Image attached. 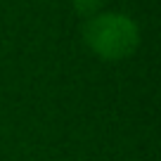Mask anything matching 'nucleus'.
<instances>
[{
	"instance_id": "obj_2",
	"label": "nucleus",
	"mask_w": 161,
	"mask_h": 161,
	"mask_svg": "<svg viewBox=\"0 0 161 161\" xmlns=\"http://www.w3.org/2000/svg\"><path fill=\"white\" fill-rule=\"evenodd\" d=\"M102 0H74V7L80 12V14H92V12L100 7Z\"/></svg>"
},
{
	"instance_id": "obj_1",
	"label": "nucleus",
	"mask_w": 161,
	"mask_h": 161,
	"mask_svg": "<svg viewBox=\"0 0 161 161\" xmlns=\"http://www.w3.org/2000/svg\"><path fill=\"white\" fill-rule=\"evenodd\" d=\"M86 45L100 59L119 62L130 57L140 45V29L128 14L121 12H102L88 19L83 29Z\"/></svg>"
}]
</instances>
